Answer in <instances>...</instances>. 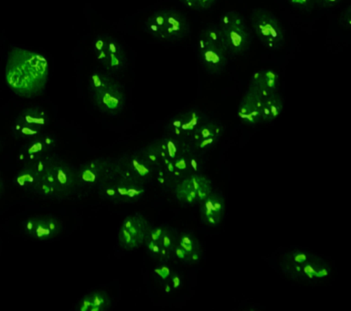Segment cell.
<instances>
[{
	"instance_id": "1",
	"label": "cell",
	"mask_w": 351,
	"mask_h": 311,
	"mask_svg": "<svg viewBox=\"0 0 351 311\" xmlns=\"http://www.w3.org/2000/svg\"><path fill=\"white\" fill-rule=\"evenodd\" d=\"M49 64L40 54L14 48L8 54L5 79L8 86L22 97H34L45 88Z\"/></svg>"
},
{
	"instance_id": "2",
	"label": "cell",
	"mask_w": 351,
	"mask_h": 311,
	"mask_svg": "<svg viewBox=\"0 0 351 311\" xmlns=\"http://www.w3.org/2000/svg\"><path fill=\"white\" fill-rule=\"evenodd\" d=\"M145 29L156 39L178 42L188 36L191 26L183 13L165 9L158 10L147 18Z\"/></svg>"
},
{
	"instance_id": "3",
	"label": "cell",
	"mask_w": 351,
	"mask_h": 311,
	"mask_svg": "<svg viewBox=\"0 0 351 311\" xmlns=\"http://www.w3.org/2000/svg\"><path fill=\"white\" fill-rule=\"evenodd\" d=\"M229 54L219 25L208 26L200 32L199 55L203 68L208 72L219 75L227 66Z\"/></svg>"
},
{
	"instance_id": "4",
	"label": "cell",
	"mask_w": 351,
	"mask_h": 311,
	"mask_svg": "<svg viewBox=\"0 0 351 311\" xmlns=\"http://www.w3.org/2000/svg\"><path fill=\"white\" fill-rule=\"evenodd\" d=\"M219 28L230 54L240 55L248 50L252 40V31L241 13L233 10L225 13Z\"/></svg>"
},
{
	"instance_id": "5",
	"label": "cell",
	"mask_w": 351,
	"mask_h": 311,
	"mask_svg": "<svg viewBox=\"0 0 351 311\" xmlns=\"http://www.w3.org/2000/svg\"><path fill=\"white\" fill-rule=\"evenodd\" d=\"M252 29L255 36L269 50H279L285 42V31L282 23L269 10L259 8L250 16Z\"/></svg>"
},
{
	"instance_id": "6",
	"label": "cell",
	"mask_w": 351,
	"mask_h": 311,
	"mask_svg": "<svg viewBox=\"0 0 351 311\" xmlns=\"http://www.w3.org/2000/svg\"><path fill=\"white\" fill-rule=\"evenodd\" d=\"M96 59L109 72H117L125 66V51L114 38L100 35L93 42Z\"/></svg>"
},
{
	"instance_id": "7",
	"label": "cell",
	"mask_w": 351,
	"mask_h": 311,
	"mask_svg": "<svg viewBox=\"0 0 351 311\" xmlns=\"http://www.w3.org/2000/svg\"><path fill=\"white\" fill-rule=\"evenodd\" d=\"M48 124V116L40 107H30L22 111L16 117L13 131L16 137L33 139L40 135Z\"/></svg>"
},
{
	"instance_id": "8",
	"label": "cell",
	"mask_w": 351,
	"mask_h": 311,
	"mask_svg": "<svg viewBox=\"0 0 351 311\" xmlns=\"http://www.w3.org/2000/svg\"><path fill=\"white\" fill-rule=\"evenodd\" d=\"M145 189L141 182L118 177L103 185V193L110 200L134 203L144 195Z\"/></svg>"
},
{
	"instance_id": "9",
	"label": "cell",
	"mask_w": 351,
	"mask_h": 311,
	"mask_svg": "<svg viewBox=\"0 0 351 311\" xmlns=\"http://www.w3.org/2000/svg\"><path fill=\"white\" fill-rule=\"evenodd\" d=\"M156 170L155 166L142 154L125 158L114 167L115 174L118 176L141 184L149 180Z\"/></svg>"
},
{
	"instance_id": "10",
	"label": "cell",
	"mask_w": 351,
	"mask_h": 311,
	"mask_svg": "<svg viewBox=\"0 0 351 311\" xmlns=\"http://www.w3.org/2000/svg\"><path fill=\"white\" fill-rule=\"evenodd\" d=\"M150 231L149 224L141 215L128 217L123 221L119 232V242L125 249L138 247L145 241Z\"/></svg>"
},
{
	"instance_id": "11",
	"label": "cell",
	"mask_w": 351,
	"mask_h": 311,
	"mask_svg": "<svg viewBox=\"0 0 351 311\" xmlns=\"http://www.w3.org/2000/svg\"><path fill=\"white\" fill-rule=\"evenodd\" d=\"M208 120L207 116L202 111L191 109L175 116L167 125V130L169 135L186 140L191 139L195 131Z\"/></svg>"
},
{
	"instance_id": "12",
	"label": "cell",
	"mask_w": 351,
	"mask_h": 311,
	"mask_svg": "<svg viewBox=\"0 0 351 311\" xmlns=\"http://www.w3.org/2000/svg\"><path fill=\"white\" fill-rule=\"evenodd\" d=\"M280 77L274 70L263 69L252 75L249 83L248 91L265 99L279 92Z\"/></svg>"
},
{
	"instance_id": "13",
	"label": "cell",
	"mask_w": 351,
	"mask_h": 311,
	"mask_svg": "<svg viewBox=\"0 0 351 311\" xmlns=\"http://www.w3.org/2000/svg\"><path fill=\"white\" fill-rule=\"evenodd\" d=\"M96 105L104 113L117 114L122 110L125 102V95L117 81L108 88L93 94Z\"/></svg>"
},
{
	"instance_id": "14",
	"label": "cell",
	"mask_w": 351,
	"mask_h": 311,
	"mask_svg": "<svg viewBox=\"0 0 351 311\" xmlns=\"http://www.w3.org/2000/svg\"><path fill=\"white\" fill-rule=\"evenodd\" d=\"M225 202L219 193H211L204 201L200 204V217L202 223L208 226H219L223 218Z\"/></svg>"
},
{
	"instance_id": "15",
	"label": "cell",
	"mask_w": 351,
	"mask_h": 311,
	"mask_svg": "<svg viewBox=\"0 0 351 311\" xmlns=\"http://www.w3.org/2000/svg\"><path fill=\"white\" fill-rule=\"evenodd\" d=\"M263 99L247 91L238 107V117L243 124L255 125L262 122Z\"/></svg>"
},
{
	"instance_id": "16",
	"label": "cell",
	"mask_w": 351,
	"mask_h": 311,
	"mask_svg": "<svg viewBox=\"0 0 351 311\" xmlns=\"http://www.w3.org/2000/svg\"><path fill=\"white\" fill-rule=\"evenodd\" d=\"M25 230L34 239H49L60 233V224L51 217H34L27 221Z\"/></svg>"
},
{
	"instance_id": "17",
	"label": "cell",
	"mask_w": 351,
	"mask_h": 311,
	"mask_svg": "<svg viewBox=\"0 0 351 311\" xmlns=\"http://www.w3.org/2000/svg\"><path fill=\"white\" fill-rule=\"evenodd\" d=\"M115 174L114 168L109 169L108 165L103 161H95L82 166L77 176L80 181L87 185H96L109 181L110 174Z\"/></svg>"
},
{
	"instance_id": "18",
	"label": "cell",
	"mask_w": 351,
	"mask_h": 311,
	"mask_svg": "<svg viewBox=\"0 0 351 311\" xmlns=\"http://www.w3.org/2000/svg\"><path fill=\"white\" fill-rule=\"evenodd\" d=\"M145 239L152 240L153 242L156 243L161 247L158 259L162 261L169 260L170 255H171L176 245L178 244L177 236H176L174 231L169 228H165V226L150 229L149 233H148Z\"/></svg>"
},
{
	"instance_id": "19",
	"label": "cell",
	"mask_w": 351,
	"mask_h": 311,
	"mask_svg": "<svg viewBox=\"0 0 351 311\" xmlns=\"http://www.w3.org/2000/svg\"><path fill=\"white\" fill-rule=\"evenodd\" d=\"M53 139L49 136H40L33 138L32 141L23 149L21 154L22 161H27V163L38 159V158L45 157L46 152H48L53 146Z\"/></svg>"
},
{
	"instance_id": "20",
	"label": "cell",
	"mask_w": 351,
	"mask_h": 311,
	"mask_svg": "<svg viewBox=\"0 0 351 311\" xmlns=\"http://www.w3.org/2000/svg\"><path fill=\"white\" fill-rule=\"evenodd\" d=\"M282 108H284V102L278 92L265 98L263 100L262 122L274 121L281 114Z\"/></svg>"
},
{
	"instance_id": "21",
	"label": "cell",
	"mask_w": 351,
	"mask_h": 311,
	"mask_svg": "<svg viewBox=\"0 0 351 311\" xmlns=\"http://www.w3.org/2000/svg\"><path fill=\"white\" fill-rule=\"evenodd\" d=\"M53 171L55 177H56L59 193L67 192L69 189L73 187L77 180H78L77 174H74L73 171L69 168L67 165L53 163Z\"/></svg>"
},
{
	"instance_id": "22",
	"label": "cell",
	"mask_w": 351,
	"mask_h": 311,
	"mask_svg": "<svg viewBox=\"0 0 351 311\" xmlns=\"http://www.w3.org/2000/svg\"><path fill=\"white\" fill-rule=\"evenodd\" d=\"M222 133H223V127L218 122L208 121L204 124L200 125L193 135L191 136V143H195L203 139L208 138H221Z\"/></svg>"
},
{
	"instance_id": "23",
	"label": "cell",
	"mask_w": 351,
	"mask_h": 311,
	"mask_svg": "<svg viewBox=\"0 0 351 311\" xmlns=\"http://www.w3.org/2000/svg\"><path fill=\"white\" fill-rule=\"evenodd\" d=\"M175 193L178 201L183 202L184 204L194 206L199 204L196 190L192 187L189 176L181 180L175 185Z\"/></svg>"
},
{
	"instance_id": "24",
	"label": "cell",
	"mask_w": 351,
	"mask_h": 311,
	"mask_svg": "<svg viewBox=\"0 0 351 311\" xmlns=\"http://www.w3.org/2000/svg\"><path fill=\"white\" fill-rule=\"evenodd\" d=\"M40 176L32 166L27 165L23 170L19 172L16 176L15 182L19 187L25 190H37L38 182H40Z\"/></svg>"
},
{
	"instance_id": "25",
	"label": "cell",
	"mask_w": 351,
	"mask_h": 311,
	"mask_svg": "<svg viewBox=\"0 0 351 311\" xmlns=\"http://www.w3.org/2000/svg\"><path fill=\"white\" fill-rule=\"evenodd\" d=\"M108 305V297L101 292H96V293L90 295V296L85 297L81 302L80 308L82 311H99L104 310Z\"/></svg>"
},
{
	"instance_id": "26",
	"label": "cell",
	"mask_w": 351,
	"mask_h": 311,
	"mask_svg": "<svg viewBox=\"0 0 351 311\" xmlns=\"http://www.w3.org/2000/svg\"><path fill=\"white\" fill-rule=\"evenodd\" d=\"M117 83L111 76L103 72L93 73L89 80L90 91L93 94H97V92L103 91V90L108 88Z\"/></svg>"
},
{
	"instance_id": "27",
	"label": "cell",
	"mask_w": 351,
	"mask_h": 311,
	"mask_svg": "<svg viewBox=\"0 0 351 311\" xmlns=\"http://www.w3.org/2000/svg\"><path fill=\"white\" fill-rule=\"evenodd\" d=\"M302 274H304L310 280L322 278L328 275V267L323 266V265L309 259L306 263L302 265Z\"/></svg>"
},
{
	"instance_id": "28",
	"label": "cell",
	"mask_w": 351,
	"mask_h": 311,
	"mask_svg": "<svg viewBox=\"0 0 351 311\" xmlns=\"http://www.w3.org/2000/svg\"><path fill=\"white\" fill-rule=\"evenodd\" d=\"M178 245H180L181 248H183V249L186 251V253L188 254V263L192 254L200 252L199 240L192 234H181L180 236L178 239Z\"/></svg>"
},
{
	"instance_id": "29",
	"label": "cell",
	"mask_w": 351,
	"mask_h": 311,
	"mask_svg": "<svg viewBox=\"0 0 351 311\" xmlns=\"http://www.w3.org/2000/svg\"><path fill=\"white\" fill-rule=\"evenodd\" d=\"M218 0H180L186 7L197 12H204L211 9Z\"/></svg>"
},
{
	"instance_id": "30",
	"label": "cell",
	"mask_w": 351,
	"mask_h": 311,
	"mask_svg": "<svg viewBox=\"0 0 351 311\" xmlns=\"http://www.w3.org/2000/svg\"><path fill=\"white\" fill-rule=\"evenodd\" d=\"M219 138H208V139H203V140H199L197 141H195V143H191L192 146H193V149L197 152H205L208 151L213 148L214 146L217 143Z\"/></svg>"
},
{
	"instance_id": "31",
	"label": "cell",
	"mask_w": 351,
	"mask_h": 311,
	"mask_svg": "<svg viewBox=\"0 0 351 311\" xmlns=\"http://www.w3.org/2000/svg\"><path fill=\"white\" fill-rule=\"evenodd\" d=\"M288 2L295 9L301 10H311L317 5L315 0H288Z\"/></svg>"
},
{
	"instance_id": "32",
	"label": "cell",
	"mask_w": 351,
	"mask_h": 311,
	"mask_svg": "<svg viewBox=\"0 0 351 311\" xmlns=\"http://www.w3.org/2000/svg\"><path fill=\"white\" fill-rule=\"evenodd\" d=\"M289 260L293 263L303 265L309 260L308 255L304 252H293L291 254Z\"/></svg>"
},
{
	"instance_id": "33",
	"label": "cell",
	"mask_w": 351,
	"mask_h": 311,
	"mask_svg": "<svg viewBox=\"0 0 351 311\" xmlns=\"http://www.w3.org/2000/svg\"><path fill=\"white\" fill-rule=\"evenodd\" d=\"M339 24L346 29L350 28V8L348 7L347 10L342 12L339 18Z\"/></svg>"
},
{
	"instance_id": "34",
	"label": "cell",
	"mask_w": 351,
	"mask_h": 311,
	"mask_svg": "<svg viewBox=\"0 0 351 311\" xmlns=\"http://www.w3.org/2000/svg\"><path fill=\"white\" fill-rule=\"evenodd\" d=\"M155 273L163 281L169 280L172 273L169 267L163 266L155 269Z\"/></svg>"
},
{
	"instance_id": "35",
	"label": "cell",
	"mask_w": 351,
	"mask_h": 311,
	"mask_svg": "<svg viewBox=\"0 0 351 311\" xmlns=\"http://www.w3.org/2000/svg\"><path fill=\"white\" fill-rule=\"evenodd\" d=\"M173 253L175 254V256H177V258L178 260L186 262V263H188V254L186 253V251L183 249V248H181L180 245L177 244L176 245V247L174 248V251H173Z\"/></svg>"
},
{
	"instance_id": "36",
	"label": "cell",
	"mask_w": 351,
	"mask_h": 311,
	"mask_svg": "<svg viewBox=\"0 0 351 311\" xmlns=\"http://www.w3.org/2000/svg\"><path fill=\"white\" fill-rule=\"evenodd\" d=\"M343 0H315L317 6L322 8H333L341 3Z\"/></svg>"
},
{
	"instance_id": "37",
	"label": "cell",
	"mask_w": 351,
	"mask_h": 311,
	"mask_svg": "<svg viewBox=\"0 0 351 311\" xmlns=\"http://www.w3.org/2000/svg\"><path fill=\"white\" fill-rule=\"evenodd\" d=\"M170 280V284H171L172 288L173 289H178L180 288V284H181V280L180 278L178 277V274H172L171 277L169 278Z\"/></svg>"
},
{
	"instance_id": "38",
	"label": "cell",
	"mask_w": 351,
	"mask_h": 311,
	"mask_svg": "<svg viewBox=\"0 0 351 311\" xmlns=\"http://www.w3.org/2000/svg\"><path fill=\"white\" fill-rule=\"evenodd\" d=\"M2 190H3V184H2L1 180H0V195H1Z\"/></svg>"
}]
</instances>
